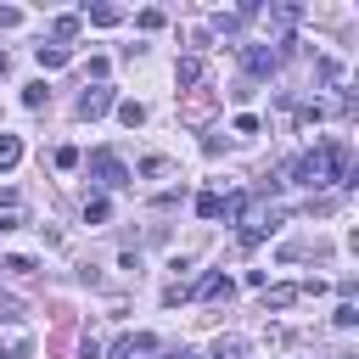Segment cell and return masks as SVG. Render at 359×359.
<instances>
[{
  "label": "cell",
  "instance_id": "cell-10",
  "mask_svg": "<svg viewBox=\"0 0 359 359\" xmlns=\"http://www.w3.org/2000/svg\"><path fill=\"white\" fill-rule=\"evenodd\" d=\"M208 112H213V95H208V90H196V95H191V101L180 107V118H185V123H202Z\"/></svg>",
  "mask_w": 359,
  "mask_h": 359
},
{
  "label": "cell",
  "instance_id": "cell-9",
  "mask_svg": "<svg viewBox=\"0 0 359 359\" xmlns=\"http://www.w3.org/2000/svg\"><path fill=\"white\" fill-rule=\"evenodd\" d=\"M22 213H28V208H22V196H17V191H6V196H0V230H17V224H22Z\"/></svg>",
  "mask_w": 359,
  "mask_h": 359
},
{
  "label": "cell",
  "instance_id": "cell-19",
  "mask_svg": "<svg viewBox=\"0 0 359 359\" xmlns=\"http://www.w3.org/2000/svg\"><path fill=\"white\" fill-rule=\"evenodd\" d=\"M107 213H112V208H107V196H90V202H84V219H90V224H101Z\"/></svg>",
  "mask_w": 359,
  "mask_h": 359
},
{
  "label": "cell",
  "instance_id": "cell-3",
  "mask_svg": "<svg viewBox=\"0 0 359 359\" xmlns=\"http://www.w3.org/2000/svg\"><path fill=\"white\" fill-rule=\"evenodd\" d=\"M236 56H241V73L247 79H269L286 56H280V45H269V39H247V45H236Z\"/></svg>",
  "mask_w": 359,
  "mask_h": 359
},
{
  "label": "cell",
  "instance_id": "cell-12",
  "mask_svg": "<svg viewBox=\"0 0 359 359\" xmlns=\"http://www.w3.org/2000/svg\"><path fill=\"white\" fill-rule=\"evenodd\" d=\"M17 163H22V140L17 135H0V174H11Z\"/></svg>",
  "mask_w": 359,
  "mask_h": 359
},
{
  "label": "cell",
  "instance_id": "cell-4",
  "mask_svg": "<svg viewBox=\"0 0 359 359\" xmlns=\"http://www.w3.org/2000/svg\"><path fill=\"white\" fill-rule=\"evenodd\" d=\"M90 174H95L107 191H118V185L129 180V168H123V157H118V151H90Z\"/></svg>",
  "mask_w": 359,
  "mask_h": 359
},
{
  "label": "cell",
  "instance_id": "cell-8",
  "mask_svg": "<svg viewBox=\"0 0 359 359\" xmlns=\"http://www.w3.org/2000/svg\"><path fill=\"white\" fill-rule=\"evenodd\" d=\"M202 73H208V62H202L196 50H191V56H180V67H174V79H180V90H191V84H196Z\"/></svg>",
  "mask_w": 359,
  "mask_h": 359
},
{
  "label": "cell",
  "instance_id": "cell-17",
  "mask_svg": "<svg viewBox=\"0 0 359 359\" xmlns=\"http://www.w3.org/2000/svg\"><path fill=\"white\" fill-rule=\"evenodd\" d=\"M84 17H90V22H95V28H112V22H118V17H123V11H118V6H90V11H84Z\"/></svg>",
  "mask_w": 359,
  "mask_h": 359
},
{
  "label": "cell",
  "instance_id": "cell-26",
  "mask_svg": "<svg viewBox=\"0 0 359 359\" xmlns=\"http://www.w3.org/2000/svg\"><path fill=\"white\" fill-rule=\"evenodd\" d=\"M342 359H348V353H342Z\"/></svg>",
  "mask_w": 359,
  "mask_h": 359
},
{
  "label": "cell",
  "instance_id": "cell-5",
  "mask_svg": "<svg viewBox=\"0 0 359 359\" xmlns=\"http://www.w3.org/2000/svg\"><path fill=\"white\" fill-rule=\"evenodd\" d=\"M191 297H208V303L224 297V303H230V297H236V280H230V275H202V280L191 286Z\"/></svg>",
  "mask_w": 359,
  "mask_h": 359
},
{
  "label": "cell",
  "instance_id": "cell-16",
  "mask_svg": "<svg viewBox=\"0 0 359 359\" xmlns=\"http://www.w3.org/2000/svg\"><path fill=\"white\" fill-rule=\"evenodd\" d=\"M219 359H247V337H219Z\"/></svg>",
  "mask_w": 359,
  "mask_h": 359
},
{
  "label": "cell",
  "instance_id": "cell-7",
  "mask_svg": "<svg viewBox=\"0 0 359 359\" xmlns=\"http://www.w3.org/2000/svg\"><path fill=\"white\" fill-rule=\"evenodd\" d=\"M140 353H157V337H151V331H129V337L118 342V359H140Z\"/></svg>",
  "mask_w": 359,
  "mask_h": 359
},
{
  "label": "cell",
  "instance_id": "cell-14",
  "mask_svg": "<svg viewBox=\"0 0 359 359\" xmlns=\"http://www.w3.org/2000/svg\"><path fill=\"white\" fill-rule=\"evenodd\" d=\"M196 213H202V219H224V196H219V191H202V196H196Z\"/></svg>",
  "mask_w": 359,
  "mask_h": 359
},
{
  "label": "cell",
  "instance_id": "cell-6",
  "mask_svg": "<svg viewBox=\"0 0 359 359\" xmlns=\"http://www.w3.org/2000/svg\"><path fill=\"white\" fill-rule=\"evenodd\" d=\"M112 101H118V95H112L107 84H90V90L79 95V118H101V112H107Z\"/></svg>",
  "mask_w": 359,
  "mask_h": 359
},
{
  "label": "cell",
  "instance_id": "cell-24",
  "mask_svg": "<svg viewBox=\"0 0 359 359\" xmlns=\"http://www.w3.org/2000/svg\"><path fill=\"white\" fill-rule=\"evenodd\" d=\"M6 67H11V56H6V50H0V79H6Z\"/></svg>",
  "mask_w": 359,
  "mask_h": 359
},
{
  "label": "cell",
  "instance_id": "cell-1",
  "mask_svg": "<svg viewBox=\"0 0 359 359\" xmlns=\"http://www.w3.org/2000/svg\"><path fill=\"white\" fill-rule=\"evenodd\" d=\"M348 163H353V146H348V140H320V146H314V151H303L286 174H292L297 185L320 191V185H331V180H342V185H348Z\"/></svg>",
  "mask_w": 359,
  "mask_h": 359
},
{
  "label": "cell",
  "instance_id": "cell-22",
  "mask_svg": "<svg viewBox=\"0 0 359 359\" xmlns=\"http://www.w3.org/2000/svg\"><path fill=\"white\" fill-rule=\"evenodd\" d=\"M56 168H79V146H56Z\"/></svg>",
  "mask_w": 359,
  "mask_h": 359
},
{
  "label": "cell",
  "instance_id": "cell-18",
  "mask_svg": "<svg viewBox=\"0 0 359 359\" xmlns=\"http://www.w3.org/2000/svg\"><path fill=\"white\" fill-rule=\"evenodd\" d=\"M118 118L135 129V123H146V107H140V101H118Z\"/></svg>",
  "mask_w": 359,
  "mask_h": 359
},
{
  "label": "cell",
  "instance_id": "cell-21",
  "mask_svg": "<svg viewBox=\"0 0 359 359\" xmlns=\"http://www.w3.org/2000/svg\"><path fill=\"white\" fill-rule=\"evenodd\" d=\"M6 269H11V275H34V258H28V252H11Z\"/></svg>",
  "mask_w": 359,
  "mask_h": 359
},
{
  "label": "cell",
  "instance_id": "cell-25",
  "mask_svg": "<svg viewBox=\"0 0 359 359\" xmlns=\"http://www.w3.org/2000/svg\"><path fill=\"white\" fill-rule=\"evenodd\" d=\"M163 359H191V353H163Z\"/></svg>",
  "mask_w": 359,
  "mask_h": 359
},
{
  "label": "cell",
  "instance_id": "cell-23",
  "mask_svg": "<svg viewBox=\"0 0 359 359\" xmlns=\"http://www.w3.org/2000/svg\"><path fill=\"white\" fill-rule=\"evenodd\" d=\"M337 325H359V309H353V303H348V297H342V303H337Z\"/></svg>",
  "mask_w": 359,
  "mask_h": 359
},
{
  "label": "cell",
  "instance_id": "cell-15",
  "mask_svg": "<svg viewBox=\"0 0 359 359\" xmlns=\"http://www.w3.org/2000/svg\"><path fill=\"white\" fill-rule=\"evenodd\" d=\"M45 101H50V90H45V79H34V84L22 90V107H28V112H39Z\"/></svg>",
  "mask_w": 359,
  "mask_h": 359
},
{
  "label": "cell",
  "instance_id": "cell-13",
  "mask_svg": "<svg viewBox=\"0 0 359 359\" xmlns=\"http://www.w3.org/2000/svg\"><path fill=\"white\" fill-rule=\"evenodd\" d=\"M34 56H39V67L50 73V67H67V56H73V50H67V45H39Z\"/></svg>",
  "mask_w": 359,
  "mask_h": 359
},
{
  "label": "cell",
  "instance_id": "cell-2",
  "mask_svg": "<svg viewBox=\"0 0 359 359\" xmlns=\"http://www.w3.org/2000/svg\"><path fill=\"white\" fill-rule=\"evenodd\" d=\"M236 219H241V241L252 247V241H264V236L280 224V208H275L269 196H258V202H241V213H236Z\"/></svg>",
  "mask_w": 359,
  "mask_h": 359
},
{
  "label": "cell",
  "instance_id": "cell-11",
  "mask_svg": "<svg viewBox=\"0 0 359 359\" xmlns=\"http://www.w3.org/2000/svg\"><path fill=\"white\" fill-rule=\"evenodd\" d=\"M303 297V286H264V309H292Z\"/></svg>",
  "mask_w": 359,
  "mask_h": 359
},
{
  "label": "cell",
  "instance_id": "cell-20",
  "mask_svg": "<svg viewBox=\"0 0 359 359\" xmlns=\"http://www.w3.org/2000/svg\"><path fill=\"white\" fill-rule=\"evenodd\" d=\"M84 28V17H56V39H73Z\"/></svg>",
  "mask_w": 359,
  "mask_h": 359
}]
</instances>
